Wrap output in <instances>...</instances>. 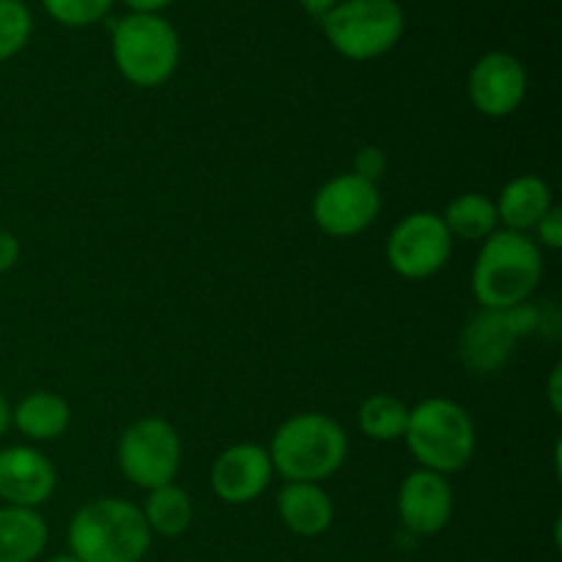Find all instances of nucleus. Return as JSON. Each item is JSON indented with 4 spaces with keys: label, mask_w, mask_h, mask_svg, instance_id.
Returning a JSON list of instances; mask_svg holds the SVG:
<instances>
[{
    "label": "nucleus",
    "mask_w": 562,
    "mask_h": 562,
    "mask_svg": "<svg viewBox=\"0 0 562 562\" xmlns=\"http://www.w3.org/2000/svg\"><path fill=\"white\" fill-rule=\"evenodd\" d=\"M543 278V256L536 239L516 231H494L481 241L472 267V296L486 311L525 305Z\"/></svg>",
    "instance_id": "obj_1"
},
{
    "label": "nucleus",
    "mask_w": 562,
    "mask_h": 562,
    "mask_svg": "<svg viewBox=\"0 0 562 562\" xmlns=\"http://www.w3.org/2000/svg\"><path fill=\"white\" fill-rule=\"evenodd\" d=\"M151 538L140 505L124 497L91 499L75 510L66 530L69 554L80 562H140Z\"/></svg>",
    "instance_id": "obj_2"
},
{
    "label": "nucleus",
    "mask_w": 562,
    "mask_h": 562,
    "mask_svg": "<svg viewBox=\"0 0 562 562\" xmlns=\"http://www.w3.org/2000/svg\"><path fill=\"white\" fill-rule=\"evenodd\" d=\"M267 453L285 483H322L344 467L349 437L335 417L300 412L274 431Z\"/></svg>",
    "instance_id": "obj_3"
},
{
    "label": "nucleus",
    "mask_w": 562,
    "mask_h": 562,
    "mask_svg": "<svg viewBox=\"0 0 562 562\" xmlns=\"http://www.w3.org/2000/svg\"><path fill=\"white\" fill-rule=\"evenodd\" d=\"M404 442L420 470L461 472L475 459V420L461 404L450 398H426L409 409Z\"/></svg>",
    "instance_id": "obj_4"
},
{
    "label": "nucleus",
    "mask_w": 562,
    "mask_h": 562,
    "mask_svg": "<svg viewBox=\"0 0 562 562\" xmlns=\"http://www.w3.org/2000/svg\"><path fill=\"white\" fill-rule=\"evenodd\" d=\"M179 33L159 14H130L113 27V64L126 82L159 88L179 66Z\"/></svg>",
    "instance_id": "obj_5"
},
{
    "label": "nucleus",
    "mask_w": 562,
    "mask_h": 562,
    "mask_svg": "<svg viewBox=\"0 0 562 562\" xmlns=\"http://www.w3.org/2000/svg\"><path fill=\"white\" fill-rule=\"evenodd\" d=\"M322 25L335 53L349 60H373L404 36V11L395 0H340Z\"/></svg>",
    "instance_id": "obj_6"
},
{
    "label": "nucleus",
    "mask_w": 562,
    "mask_h": 562,
    "mask_svg": "<svg viewBox=\"0 0 562 562\" xmlns=\"http://www.w3.org/2000/svg\"><path fill=\"white\" fill-rule=\"evenodd\" d=\"M543 327V313L532 302L508 307V311H486L481 307L467 318L459 335V360L470 373H497L508 366L516 340L538 333Z\"/></svg>",
    "instance_id": "obj_7"
},
{
    "label": "nucleus",
    "mask_w": 562,
    "mask_h": 562,
    "mask_svg": "<svg viewBox=\"0 0 562 562\" xmlns=\"http://www.w3.org/2000/svg\"><path fill=\"white\" fill-rule=\"evenodd\" d=\"M119 470L132 486L151 492L176 481L181 470V437L165 417L132 420L115 445Z\"/></svg>",
    "instance_id": "obj_8"
},
{
    "label": "nucleus",
    "mask_w": 562,
    "mask_h": 562,
    "mask_svg": "<svg viewBox=\"0 0 562 562\" xmlns=\"http://www.w3.org/2000/svg\"><path fill=\"white\" fill-rule=\"evenodd\" d=\"M390 269L404 280H426L442 272L453 256V236L434 212H412L395 223L384 245Z\"/></svg>",
    "instance_id": "obj_9"
},
{
    "label": "nucleus",
    "mask_w": 562,
    "mask_h": 562,
    "mask_svg": "<svg viewBox=\"0 0 562 562\" xmlns=\"http://www.w3.org/2000/svg\"><path fill=\"white\" fill-rule=\"evenodd\" d=\"M313 223L333 239H351L371 228L382 214L379 184L357 173H340L324 181L311 203Z\"/></svg>",
    "instance_id": "obj_10"
},
{
    "label": "nucleus",
    "mask_w": 562,
    "mask_h": 562,
    "mask_svg": "<svg viewBox=\"0 0 562 562\" xmlns=\"http://www.w3.org/2000/svg\"><path fill=\"white\" fill-rule=\"evenodd\" d=\"M467 97L486 119H508L527 97L525 64L510 53H486L470 69Z\"/></svg>",
    "instance_id": "obj_11"
},
{
    "label": "nucleus",
    "mask_w": 562,
    "mask_h": 562,
    "mask_svg": "<svg viewBox=\"0 0 562 562\" xmlns=\"http://www.w3.org/2000/svg\"><path fill=\"white\" fill-rule=\"evenodd\" d=\"M58 486L53 461L31 445H9L0 450V503L38 510Z\"/></svg>",
    "instance_id": "obj_12"
},
{
    "label": "nucleus",
    "mask_w": 562,
    "mask_h": 562,
    "mask_svg": "<svg viewBox=\"0 0 562 562\" xmlns=\"http://www.w3.org/2000/svg\"><path fill=\"white\" fill-rule=\"evenodd\" d=\"M456 494L445 475L415 470L401 481L398 516L401 525L415 536H437L453 519Z\"/></svg>",
    "instance_id": "obj_13"
},
{
    "label": "nucleus",
    "mask_w": 562,
    "mask_h": 562,
    "mask_svg": "<svg viewBox=\"0 0 562 562\" xmlns=\"http://www.w3.org/2000/svg\"><path fill=\"white\" fill-rule=\"evenodd\" d=\"M274 470L267 448L239 442L225 448L212 464V492L225 505H247L261 497L272 483Z\"/></svg>",
    "instance_id": "obj_14"
},
{
    "label": "nucleus",
    "mask_w": 562,
    "mask_h": 562,
    "mask_svg": "<svg viewBox=\"0 0 562 562\" xmlns=\"http://www.w3.org/2000/svg\"><path fill=\"white\" fill-rule=\"evenodd\" d=\"M278 516L294 536L318 538L333 527L335 505L322 483H285L278 492Z\"/></svg>",
    "instance_id": "obj_15"
},
{
    "label": "nucleus",
    "mask_w": 562,
    "mask_h": 562,
    "mask_svg": "<svg viewBox=\"0 0 562 562\" xmlns=\"http://www.w3.org/2000/svg\"><path fill=\"white\" fill-rule=\"evenodd\" d=\"M494 206H497V217L505 225V231L530 234L541 223L543 214L554 206L552 187L541 176L521 173L499 190Z\"/></svg>",
    "instance_id": "obj_16"
},
{
    "label": "nucleus",
    "mask_w": 562,
    "mask_h": 562,
    "mask_svg": "<svg viewBox=\"0 0 562 562\" xmlns=\"http://www.w3.org/2000/svg\"><path fill=\"white\" fill-rule=\"evenodd\" d=\"M71 423V406L53 390H33L11 409V426L27 442H53L64 437Z\"/></svg>",
    "instance_id": "obj_17"
},
{
    "label": "nucleus",
    "mask_w": 562,
    "mask_h": 562,
    "mask_svg": "<svg viewBox=\"0 0 562 562\" xmlns=\"http://www.w3.org/2000/svg\"><path fill=\"white\" fill-rule=\"evenodd\" d=\"M49 541V527L38 510L0 505V562H36Z\"/></svg>",
    "instance_id": "obj_18"
},
{
    "label": "nucleus",
    "mask_w": 562,
    "mask_h": 562,
    "mask_svg": "<svg viewBox=\"0 0 562 562\" xmlns=\"http://www.w3.org/2000/svg\"><path fill=\"white\" fill-rule=\"evenodd\" d=\"M439 217H442L445 228L450 231L453 239L483 241L488 239L494 231H499L497 206H494L492 198L483 195V192H464V195L453 198Z\"/></svg>",
    "instance_id": "obj_19"
},
{
    "label": "nucleus",
    "mask_w": 562,
    "mask_h": 562,
    "mask_svg": "<svg viewBox=\"0 0 562 562\" xmlns=\"http://www.w3.org/2000/svg\"><path fill=\"white\" fill-rule=\"evenodd\" d=\"M143 519H146L151 536L162 538H179L190 530L192 525V497L176 483L168 486L151 488L143 503Z\"/></svg>",
    "instance_id": "obj_20"
},
{
    "label": "nucleus",
    "mask_w": 562,
    "mask_h": 562,
    "mask_svg": "<svg viewBox=\"0 0 562 562\" xmlns=\"http://www.w3.org/2000/svg\"><path fill=\"white\" fill-rule=\"evenodd\" d=\"M409 423V406L390 393H373L357 409V426L373 442L404 439Z\"/></svg>",
    "instance_id": "obj_21"
},
{
    "label": "nucleus",
    "mask_w": 562,
    "mask_h": 562,
    "mask_svg": "<svg viewBox=\"0 0 562 562\" xmlns=\"http://www.w3.org/2000/svg\"><path fill=\"white\" fill-rule=\"evenodd\" d=\"M33 31L31 11L22 0H0V64L22 53Z\"/></svg>",
    "instance_id": "obj_22"
},
{
    "label": "nucleus",
    "mask_w": 562,
    "mask_h": 562,
    "mask_svg": "<svg viewBox=\"0 0 562 562\" xmlns=\"http://www.w3.org/2000/svg\"><path fill=\"white\" fill-rule=\"evenodd\" d=\"M44 11L66 27H86L102 20L113 0H42Z\"/></svg>",
    "instance_id": "obj_23"
},
{
    "label": "nucleus",
    "mask_w": 562,
    "mask_h": 562,
    "mask_svg": "<svg viewBox=\"0 0 562 562\" xmlns=\"http://www.w3.org/2000/svg\"><path fill=\"white\" fill-rule=\"evenodd\" d=\"M384 170H387V157L382 154V148L362 146L360 151H357L355 170H351V173H357V176H362V179L379 184V179L384 176Z\"/></svg>",
    "instance_id": "obj_24"
},
{
    "label": "nucleus",
    "mask_w": 562,
    "mask_h": 562,
    "mask_svg": "<svg viewBox=\"0 0 562 562\" xmlns=\"http://www.w3.org/2000/svg\"><path fill=\"white\" fill-rule=\"evenodd\" d=\"M536 245L547 247V250H560L562 247V212L558 206L549 209L536 225Z\"/></svg>",
    "instance_id": "obj_25"
},
{
    "label": "nucleus",
    "mask_w": 562,
    "mask_h": 562,
    "mask_svg": "<svg viewBox=\"0 0 562 562\" xmlns=\"http://www.w3.org/2000/svg\"><path fill=\"white\" fill-rule=\"evenodd\" d=\"M20 239H16L11 231H0V274L11 272V269L16 267V261H20Z\"/></svg>",
    "instance_id": "obj_26"
},
{
    "label": "nucleus",
    "mask_w": 562,
    "mask_h": 562,
    "mask_svg": "<svg viewBox=\"0 0 562 562\" xmlns=\"http://www.w3.org/2000/svg\"><path fill=\"white\" fill-rule=\"evenodd\" d=\"M549 406H552L554 415H562V366L552 368V376H549Z\"/></svg>",
    "instance_id": "obj_27"
},
{
    "label": "nucleus",
    "mask_w": 562,
    "mask_h": 562,
    "mask_svg": "<svg viewBox=\"0 0 562 562\" xmlns=\"http://www.w3.org/2000/svg\"><path fill=\"white\" fill-rule=\"evenodd\" d=\"M132 9V14H159L162 9H168L173 0H124Z\"/></svg>",
    "instance_id": "obj_28"
},
{
    "label": "nucleus",
    "mask_w": 562,
    "mask_h": 562,
    "mask_svg": "<svg viewBox=\"0 0 562 562\" xmlns=\"http://www.w3.org/2000/svg\"><path fill=\"white\" fill-rule=\"evenodd\" d=\"M300 3L305 5L307 14H313V16H318V20H324V16H327L329 11H333L335 5L340 3V0H300Z\"/></svg>",
    "instance_id": "obj_29"
},
{
    "label": "nucleus",
    "mask_w": 562,
    "mask_h": 562,
    "mask_svg": "<svg viewBox=\"0 0 562 562\" xmlns=\"http://www.w3.org/2000/svg\"><path fill=\"white\" fill-rule=\"evenodd\" d=\"M9 428H11V404L9 398H5L3 390H0V437H3Z\"/></svg>",
    "instance_id": "obj_30"
},
{
    "label": "nucleus",
    "mask_w": 562,
    "mask_h": 562,
    "mask_svg": "<svg viewBox=\"0 0 562 562\" xmlns=\"http://www.w3.org/2000/svg\"><path fill=\"white\" fill-rule=\"evenodd\" d=\"M44 562H80V560H77L75 554L66 552V554H55V558H49V560H44Z\"/></svg>",
    "instance_id": "obj_31"
}]
</instances>
